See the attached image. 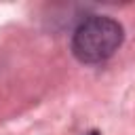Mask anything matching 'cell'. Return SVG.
I'll return each mask as SVG.
<instances>
[{"instance_id":"cell-1","label":"cell","mask_w":135,"mask_h":135,"mask_svg":"<svg viewBox=\"0 0 135 135\" xmlns=\"http://www.w3.org/2000/svg\"><path fill=\"white\" fill-rule=\"evenodd\" d=\"M122 25L105 15L84 19L72 34V53L82 63H101L110 59L122 44Z\"/></svg>"}]
</instances>
